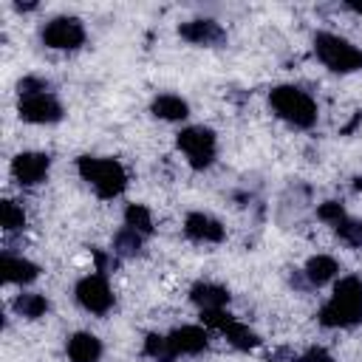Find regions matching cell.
<instances>
[{"mask_svg": "<svg viewBox=\"0 0 362 362\" xmlns=\"http://www.w3.org/2000/svg\"><path fill=\"white\" fill-rule=\"evenodd\" d=\"M51 173V156L48 153H37V150H25L17 153L11 158V178L20 187H40Z\"/></svg>", "mask_w": 362, "mask_h": 362, "instance_id": "obj_9", "label": "cell"}, {"mask_svg": "<svg viewBox=\"0 0 362 362\" xmlns=\"http://www.w3.org/2000/svg\"><path fill=\"white\" fill-rule=\"evenodd\" d=\"M122 221H124V226H127V229L139 232L141 238H147V235L153 232V212H150L144 204H127V206H124Z\"/></svg>", "mask_w": 362, "mask_h": 362, "instance_id": "obj_19", "label": "cell"}, {"mask_svg": "<svg viewBox=\"0 0 362 362\" xmlns=\"http://www.w3.org/2000/svg\"><path fill=\"white\" fill-rule=\"evenodd\" d=\"M269 105L274 110L277 119H283L286 124L297 127V130H311L317 124V102L308 90L297 88V85H277L269 90Z\"/></svg>", "mask_w": 362, "mask_h": 362, "instance_id": "obj_3", "label": "cell"}, {"mask_svg": "<svg viewBox=\"0 0 362 362\" xmlns=\"http://www.w3.org/2000/svg\"><path fill=\"white\" fill-rule=\"evenodd\" d=\"M351 8H354L356 14H362V3H356V6H351Z\"/></svg>", "mask_w": 362, "mask_h": 362, "instance_id": "obj_27", "label": "cell"}, {"mask_svg": "<svg viewBox=\"0 0 362 362\" xmlns=\"http://www.w3.org/2000/svg\"><path fill=\"white\" fill-rule=\"evenodd\" d=\"M11 308H14V314L23 317V320H40V317L48 314L51 305H48L45 294H40V291H20V294L14 297V303H11Z\"/></svg>", "mask_w": 362, "mask_h": 362, "instance_id": "obj_18", "label": "cell"}, {"mask_svg": "<svg viewBox=\"0 0 362 362\" xmlns=\"http://www.w3.org/2000/svg\"><path fill=\"white\" fill-rule=\"evenodd\" d=\"M17 113L28 124H57L65 116V107L57 99V93L51 88H45V90L23 93L17 102Z\"/></svg>", "mask_w": 362, "mask_h": 362, "instance_id": "obj_8", "label": "cell"}, {"mask_svg": "<svg viewBox=\"0 0 362 362\" xmlns=\"http://www.w3.org/2000/svg\"><path fill=\"white\" fill-rule=\"evenodd\" d=\"M74 297L82 311L96 314V317H105L116 303V294H113L105 272H90V274L79 277L74 286Z\"/></svg>", "mask_w": 362, "mask_h": 362, "instance_id": "obj_6", "label": "cell"}, {"mask_svg": "<svg viewBox=\"0 0 362 362\" xmlns=\"http://www.w3.org/2000/svg\"><path fill=\"white\" fill-rule=\"evenodd\" d=\"M0 272H3V280L11 283V286H28L40 277V266L23 255H14V252H3L0 257Z\"/></svg>", "mask_w": 362, "mask_h": 362, "instance_id": "obj_12", "label": "cell"}, {"mask_svg": "<svg viewBox=\"0 0 362 362\" xmlns=\"http://www.w3.org/2000/svg\"><path fill=\"white\" fill-rule=\"evenodd\" d=\"M144 354L156 362H173V354H170V345H167V334H150L144 339Z\"/></svg>", "mask_w": 362, "mask_h": 362, "instance_id": "obj_23", "label": "cell"}, {"mask_svg": "<svg viewBox=\"0 0 362 362\" xmlns=\"http://www.w3.org/2000/svg\"><path fill=\"white\" fill-rule=\"evenodd\" d=\"M303 277H305V283L314 286V288H320V286H325V283H337V277H339V263H337L331 255H314V257H308V263L303 266Z\"/></svg>", "mask_w": 362, "mask_h": 362, "instance_id": "obj_16", "label": "cell"}, {"mask_svg": "<svg viewBox=\"0 0 362 362\" xmlns=\"http://www.w3.org/2000/svg\"><path fill=\"white\" fill-rule=\"evenodd\" d=\"M362 322V277L345 274L334 283L331 297L320 308V325L325 328H354Z\"/></svg>", "mask_w": 362, "mask_h": 362, "instance_id": "obj_1", "label": "cell"}, {"mask_svg": "<svg viewBox=\"0 0 362 362\" xmlns=\"http://www.w3.org/2000/svg\"><path fill=\"white\" fill-rule=\"evenodd\" d=\"M291 362H334V359H331V354H328L325 348H320V345H314V348H308V351H303L300 356H294Z\"/></svg>", "mask_w": 362, "mask_h": 362, "instance_id": "obj_26", "label": "cell"}, {"mask_svg": "<svg viewBox=\"0 0 362 362\" xmlns=\"http://www.w3.org/2000/svg\"><path fill=\"white\" fill-rule=\"evenodd\" d=\"M141 243H144V238H141L139 232L122 226V229L113 235V255H119V257H133V255H139Z\"/></svg>", "mask_w": 362, "mask_h": 362, "instance_id": "obj_21", "label": "cell"}, {"mask_svg": "<svg viewBox=\"0 0 362 362\" xmlns=\"http://www.w3.org/2000/svg\"><path fill=\"white\" fill-rule=\"evenodd\" d=\"M181 156L187 158V164L192 170H206L212 167L215 156H218V139L209 127L204 124H189V127H181L178 139H175Z\"/></svg>", "mask_w": 362, "mask_h": 362, "instance_id": "obj_5", "label": "cell"}, {"mask_svg": "<svg viewBox=\"0 0 362 362\" xmlns=\"http://www.w3.org/2000/svg\"><path fill=\"white\" fill-rule=\"evenodd\" d=\"M184 235L192 243H221L226 238V229L218 218H212L209 212H189L184 218Z\"/></svg>", "mask_w": 362, "mask_h": 362, "instance_id": "obj_10", "label": "cell"}, {"mask_svg": "<svg viewBox=\"0 0 362 362\" xmlns=\"http://www.w3.org/2000/svg\"><path fill=\"white\" fill-rule=\"evenodd\" d=\"M76 173L105 201L119 198L127 189V170L116 158H107V156H79L76 158Z\"/></svg>", "mask_w": 362, "mask_h": 362, "instance_id": "obj_2", "label": "cell"}, {"mask_svg": "<svg viewBox=\"0 0 362 362\" xmlns=\"http://www.w3.org/2000/svg\"><path fill=\"white\" fill-rule=\"evenodd\" d=\"M167 345H170L173 359L175 356H195L209 345V334L201 325H181V328L167 334Z\"/></svg>", "mask_w": 362, "mask_h": 362, "instance_id": "obj_11", "label": "cell"}, {"mask_svg": "<svg viewBox=\"0 0 362 362\" xmlns=\"http://www.w3.org/2000/svg\"><path fill=\"white\" fill-rule=\"evenodd\" d=\"M40 40L45 48L51 51H76L85 45L88 34H85V25L79 17H71V14H59V17H51L42 28H40Z\"/></svg>", "mask_w": 362, "mask_h": 362, "instance_id": "obj_7", "label": "cell"}, {"mask_svg": "<svg viewBox=\"0 0 362 362\" xmlns=\"http://www.w3.org/2000/svg\"><path fill=\"white\" fill-rule=\"evenodd\" d=\"M45 88H51L48 85V79H42V76H23L20 82H17V93L23 96V93H34V90H45Z\"/></svg>", "mask_w": 362, "mask_h": 362, "instance_id": "obj_25", "label": "cell"}, {"mask_svg": "<svg viewBox=\"0 0 362 362\" xmlns=\"http://www.w3.org/2000/svg\"><path fill=\"white\" fill-rule=\"evenodd\" d=\"M153 116L161 122H184L189 116V105L187 99H181L178 93H158L150 105Z\"/></svg>", "mask_w": 362, "mask_h": 362, "instance_id": "obj_17", "label": "cell"}, {"mask_svg": "<svg viewBox=\"0 0 362 362\" xmlns=\"http://www.w3.org/2000/svg\"><path fill=\"white\" fill-rule=\"evenodd\" d=\"M317 215H320V218H322L328 226H334V223H337L342 215H348V212H345V206H342L339 201H325V204H320Z\"/></svg>", "mask_w": 362, "mask_h": 362, "instance_id": "obj_24", "label": "cell"}, {"mask_svg": "<svg viewBox=\"0 0 362 362\" xmlns=\"http://www.w3.org/2000/svg\"><path fill=\"white\" fill-rule=\"evenodd\" d=\"M68 362H99L102 359V339L90 331H76L65 342Z\"/></svg>", "mask_w": 362, "mask_h": 362, "instance_id": "obj_14", "label": "cell"}, {"mask_svg": "<svg viewBox=\"0 0 362 362\" xmlns=\"http://www.w3.org/2000/svg\"><path fill=\"white\" fill-rule=\"evenodd\" d=\"M178 34L192 42V45H218L226 40V31L221 28V23L215 20H206V17H198V20H187L178 25Z\"/></svg>", "mask_w": 362, "mask_h": 362, "instance_id": "obj_13", "label": "cell"}, {"mask_svg": "<svg viewBox=\"0 0 362 362\" xmlns=\"http://www.w3.org/2000/svg\"><path fill=\"white\" fill-rule=\"evenodd\" d=\"M189 300L204 311H221L229 305V291L212 280H198L192 288H189Z\"/></svg>", "mask_w": 362, "mask_h": 362, "instance_id": "obj_15", "label": "cell"}, {"mask_svg": "<svg viewBox=\"0 0 362 362\" xmlns=\"http://www.w3.org/2000/svg\"><path fill=\"white\" fill-rule=\"evenodd\" d=\"M314 54L334 74L362 71V48H356L351 40H345L334 31H317L314 34Z\"/></svg>", "mask_w": 362, "mask_h": 362, "instance_id": "obj_4", "label": "cell"}, {"mask_svg": "<svg viewBox=\"0 0 362 362\" xmlns=\"http://www.w3.org/2000/svg\"><path fill=\"white\" fill-rule=\"evenodd\" d=\"M348 246H362V221L351 218V215H342L334 226H331Z\"/></svg>", "mask_w": 362, "mask_h": 362, "instance_id": "obj_22", "label": "cell"}, {"mask_svg": "<svg viewBox=\"0 0 362 362\" xmlns=\"http://www.w3.org/2000/svg\"><path fill=\"white\" fill-rule=\"evenodd\" d=\"M0 223H3V232H8V235L11 232H23L25 229V209H23V204L6 198L0 204Z\"/></svg>", "mask_w": 362, "mask_h": 362, "instance_id": "obj_20", "label": "cell"}]
</instances>
